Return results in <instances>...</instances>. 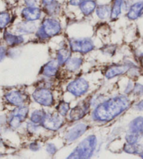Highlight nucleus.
Returning a JSON list of instances; mask_svg holds the SVG:
<instances>
[{
    "label": "nucleus",
    "mask_w": 143,
    "mask_h": 159,
    "mask_svg": "<svg viewBox=\"0 0 143 159\" xmlns=\"http://www.w3.org/2000/svg\"><path fill=\"white\" fill-rule=\"evenodd\" d=\"M131 101L125 95H118L99 105L93 112V119L98 122H109L130 107Z\"/></svg>",
    "instance_id": "1"
},
{
    "label": "nucleus",
    "mask_w": 143,
    "mask_h": 159,
    "mask_svg": "<svg viewBox=\"0 0 143 159\" xmlns=\"http://www.w3.org/2000/svg\"><path fill=\"white\" fill-rule=\"evenodd\" d=\"M62 27L60 23L53 17L44 19L35 32V35L39 40L45 41L60 34Z\"/></svg>",
    "instance_id": "2"
},
{
    "label": "nucleus",
    "mask_w": 143,
    "mask_h": 159,
    "mask_svg": "<svg viewBox=\"0 0 143 159\" xmlns=\"http://www.w3.org/2000/svg\"><path fill=\"white\" fill-rule=\"evenodd\" d=\"M97 146V139L94 135H90L82 140L67 158H89L94 153Z\"/></svg>",
    "instance_id": "3"
},
{
    "label": "nucleus",
    "mask_w": 143,
    "mask_h": 159,
    "mask_svg": "<svg viewBox=\"0 0 143 159\" xmlns=\"http://www.w3.org/2000/svg\"><path fill=\"white\" fill-rule=\"evenodd\" d=\"M69 46L72 52L86 54L95 48L94 43L90 38H71L69 39Z\"/></svg>",
    "instance_id": "4"
},
{
    "label": "nucleus",
    "mask_w": 143,
    "mask_h": 159,
    "mask_svg": "<svg viewBox=\"0 0 143 159\" xmlns=\"http://www.w3.org/2000/svg\"><path fill=\"white\" fill-rule=\"evenodd\" d=\"M32 98L36 102L44 107H51L54 105L53 93L47 88H38L32 93Z\"/></svg>",
    "instance_id": "5"
},
{
    "label": "nucleus",
    "mask_w": 143,
    "mask_h": 159,
    "mask_svg": "<svg viewBox=\"0 0 143 159\" xmlns=\"http://www.w3.org/2000/svg\"><path fill=\"white\" fill-rule=\"evenodd\" d=\"M89 89L88 81L83 78H79L71 81L67 86V90L76 97H80L86 93Z\"/></svg>",
    "instance_id": "6"
},
{
    "label": "nucleus",
    "mask_w": 143,
    "mask_h": 159,
    "mask_svg": "<svg viewBox=\"0 0 143 159\" xmlns=\"http://www.w3.org/2000/svg\"><path fill=\"white\" fill-rule=\"evenodd\" d=\"M62 117L59 114H46L44 119L40 125L47 130L56 131L59 130L64 123Z\"/></svg>",
    "instance_id": "7"
},
{
    "label": "nucleus",
    "mask_w": 143,
    "mask_h": 159,
    "mask_svg": "<svg viewBox=\"0 0 143 159\" xmlns=\"http://www.w3.org/2000/svg\"><path fill=\"white\" fill-rule=\"evenodd\" d=\"M4 99L7 102L12 106H22L27 102V95L21 90H13L4 95Z\"/></svg>",
    "instance_id": "8"
},
{
    "label": "nucleus",
    "mask_w": 143,
    "mask_h": 159,
    "mask_svg": "<svg viewBox=\"0 0 143 159\" xmlns=\"http://www.w3.org/2000/svg\"><path fill=\"white\" fill-rule=\"evenodd\" d=\"M39 26L37 25L35 21H21L16 23L13 28L14 33L21 34V35H26L30 34L32 33H35Z\"/></svg>",
    "instance_id": "9"
},
{
    "label": "nucleus",
    "mask_w": 143,
    "mask_h": 159,
    "mask_svg": "<svg viewBox=\"0 0 143 159\" xmlns=\"http://www.w3.org/2000/svg\"><path fill=\"white\" fill-rule=\"evenodd\" d=\"M42 11L37 7H25L21 12V17L24 20L37 21L42 17Z\"/></svg>",
    "instance_id": "10"
},
{
    "label": "nucleus",
    "mask_w": 143,
    "mask_h": 159,
    "mask_svg": "<svg viewBox=\"0 0 143 159\" xmlns=\"http://www.w3.org/2000/svg\"><path fill=\"white\" fill-rule=\"evenodd\" d=\"M88 128H89V126L86 123H78L68 130V132L65 135V139L68 142L75 141L76 139L80 138L86 132Z\"/></svg>",
    "instance_id": "11"
},
{
    "label": "nucleus",
    "mask_w": 143,
    "mask_h": 159,
    "mask_svg": "<svg viewBox=\"0 0 143 159\" xmlns=\"http://www.w3.org/2000/svg\"><path fill=\"white\" fill-rule=\"evenodd\" d=\"M3 40L8 46L12 48L21 45L25 42L23 35L9 32L7 30H5L3 33Z\"/></svg>",
    "instance_id": "12"
},
{
    "label": "nucleus",
    "mask_w": 143,
    "mask_h": 159,
    "mask_svg": "<svg viewBox=\"0 0 143 159\" xmlns=\"http://www.w3.org/2000/svg\"><path fill=\"white\" fill-rule=\"evenodd\" d=\"M131 70L129 65H118L109 66L104 71V75L107 79H112L116 76L124 75Z\"/></svg>",
    "instance_id": "13"
},
{
    "label": "nucleus",
    "mask_w": 143,
    "mask_h": 159,
    "mask_svg": "<svg viewBox=\"0 0 143 159\" xmlns=\"http://www.w3.org/2000/svg\"><path fill=\"white\" fill-rule=\"evenodd\" d=\"M59 66L57 60H51L42 67L41 70V74L47 78L54 77L58 72Z\"/></svg>",
    "instance_id": "14"
},
{
    "label": "nucleus",
    "mask_w": 143,
    "mask_h": 159,
    "mask_svg": "<svg viewBox=\"0 0 143 159\" xmlns=\"http://www.w3.org/2000/svg\"><path fill=\"white\" fill-rule=\"evenodd\" d=\"M143 16V1L137 2L129 7L126 17L129 20H135Z\"/></svg>",
    "instance_id": "15"
},
{
    "label": "nucleus",
    "mask_w": 143,
    "mask_h": 159,
    "mask_svg": "<svg viewBox=\"0 0 143 159\" xmlns=\"http://www.w3.org/2000/svg\"><path fill=\"white\" fill-rule=\"evenodd\" d=\"M89 104H86L84 102L76 105L70 111V119L75 121V120H80L82 118H84L85 115L87 114L88 110H89Z\"/></svg>",
    "instance_id": "16"
},
{
    "label": "nucleus",
    "mask_w": 143,
    "mask_h": 159,
    "mask_svg": "<svg viewBox=\"0 0 143 159\" xmlns=\"http://www.w3.org/2000/svg\"><path fill=\"white\" fill-rule=\"evenodd\" d=\"M79 7L82 14L85 16H89L95 11L97 3L95 0H83Z\"/></svg>",
    "instance_id": "17"
},
{
    "label": "nucleus",
    "mask_w": 143,
    "mask_h": 159,
    "mask_svg": "<svg viewBox=\"0 0 143 159\" xmlns=\"http://www.w3.org/2000/svg\"><path fill=\"white\" fill-rule=\"evenodd\" d=\"M72 51L70 46H64L57 51V60L60 66L65 65V62L71 57Z\"/></svg>",
    "instance_id": "18"
},
{
    "label": "nucleus",
    "mask_w": 143,
    "mask_h": 159,
    "mask_svg": "<svg viewBox=\"0 0 143 159\" xmlns=\"http://www.w3.org/2000/svg\"><path fill=\"white\" fill-rule=\"evenodd\" d=\"M43 10L49 17H55L60 13L61 4L56 0H55L51 3L43 6Z\"/></svg>",
    "instance_id": "19"
},
{
    "label": "nucleus",
    "mask_w": 143,
    "mask_h": 159,
    "mask_svg": "<svg viewBox=\"0 0 143 159\" xmlns=\"http://www.w3.org/2000/svg\"><path fill=\"white\" fill-rule=\"evenodd\" d=\"M83 63V59L78 57H70L67 61L65 62V67L66 70L70 72H75L79 69Z\"/></svg>",
    "instance_id": "20"
},
{
    "label": "nucleus",
    "mask_w": 143,
    "mask_h": 159,
    "mask_svg": "<svg viewBox=\"0 0 143 159\" xmlns=\"http://www.w3.org/2000/svg\"><path fill=\"white\" fill-rule=\"evenodd\" d=\"M95 13L98 17L101 20H106L110 17L111 7L107 4L98 5L95 9Z\"/></svg>",
    "instance_id": "21"
},
{
    "label": "nucleus",
    "mask_w": 143,
    "mask_h": 159,
    "mask_svg": "<svg viewBox=\"0 0 143 159\" xmlns=\"http://www.w3.org/2000/svg\"><path fill=\"white\" fill-rule=\"evenodd\" d=\"M123 0H113L111 6L110 19L112 20H116L122 13Z\"/></svg>",
    "instance_id": "22"
},
{
    "label": "nucleus",
    "mask_w": 143,
    "mask_h": 159,
    "mask_svg": "<svg viewBox=\"0 0 143 159\" xmlns=\"http://www.w3.org/2000/svg\"><path fill=\"white\" fill-rule=\"evenodd\" d=\"M131 132L142 133H143V117L140 116L132 120L129 125Z\"/></svg>",
    "instance_id": "23"
},
{
    "label": "nucleus",
    "mask_w": 143,
    "mask_h": 159,
    "mask_svg": "<svg viewBox=\"0 0 143 159\" xmlns=\"http://www.w3.org/2000/svg\"><path fill=\"white\" fill-rule=\"evenodd\" d=\"M123 151L128 153H131V154H140L143 152V146L142 144L137 143H127L123 147Z\"/></svg>",
    "instance_id": "24"
},
{
    "label": "nucleus",
    "mask_w": 143,
    "mask_h": 159,
    "mask_svg": "<svg viewBox=\"0 0 143 159\" xmlns=\"http://www.w3.org/2000/svg\"><path fill=\"white\" fill-rule=\"evenodd\" d=\"M12 14L7 11H0V30H5L12 22Z\"/></svg>",
    "instance_id": "25"
},
{
    "label": "nucleus",
    "mask_w": 143,
    "mask_h": 159,
    "mask_svg": "<svg viewBox=\"0 0 143 159\" xmlns=\"http://www.w3.org/2000/svg\"><path fill=\"white\" fill-rule=\"evenodd\" d=\"M46 114V113L44 110H35L30 115V121L36 124H41L44 119Z\"/></svg>",
    "instance_id": "26"
},
{
    "label": "nucleus",
    "mask_w": 143,
    "mask_h": 159,
    "mask_svg": "<svg viewBox=\"0 0 143 159\" xmlns=\"http://www.w3.org/2000/svg\"><path fill=\"white\" fill-rule=\"evenodd\" d=\"M56 110L60 116H65L70 110V105L65 101L62 100L56 107Z\"/></svg>",
    "instance_id": "27"
},
{
    "label": "nucleus",
    "mask_w": 143,
    "mask_h": 159,
    "mask_svg": "<svg viewBox=\"0 0 143 159\" xmlns=\"http://www.w3.org/2000/svg\"><path fill=\"white\" fill-rule=\"evenodd\" d=\"M140 133L131 132L127 134L126 136V140L128 144H135L138 142L140 139Z\"/></svg>",
    "instance_id": "28"
},
{
    "label": "nucleus",
    "mask_w": 143,
    "mask_h": 159,
    "mask_svg": "<svg viewBox=\"0 0 143 159\" xmlns=\"http://www.w3.org/2000/svg\"><path fill=\"white\" fill-rule=\"evenodd\" d=\"M132 91H133L135 95H143V85L136 84L133 87V89Z\"/></svg>",
    "instance_id": "29"
},
{
    "label": "nucleus",
    "mask_w": 143,
    "mask_h": 159,
    "mask_svg": "<svg viewBox=\"0 0 143 159\" xmlns=\"http://www.w3.org/2000/svg\"><path fill=\"white\" fill-rule=\"evenodd\" d=\"M7 51L8 49L4 46H0V62H2V60L7 56Z\"/></svg>",
    "instance_id": "30"
},
{
    "label": "nucleus",
    "mask_w": 143,
    "mask_h": 159,
    "mask_svg": "<svg viewBox=\"0 0 143 159\" xmlns=\"http://www.w3.org/2000/svg\"><path fill=\"white\" fill-rule=\"evenodd\" d=\"M46 152H47L49 154L51 155H53L54 153H56L57 149L56 146L53 144H48L47 146H46Z\"/></svg>",
    "instance_id": "31"
},
{
    "label": "nucleus",
    "mask_w": 143,
    "mask_h": 159,
    "mask_svg": "<svg viewBox=\"0 0 143 159\" xmlns=\"http://www.w3.org/2000/svg\"><path fill=\"white\" fill-rule=\"evenodd\" d=\"M40 0H24L27 7H37Z\"/></svg>",
    "instance_id": "32"
},
{
    "label": "nucleus",
    "mask_w": 143,
    "mask_h": 159,
    "mask_svg": "<svg viewBox=\"0 0 143 159\" xmlns=\"http://www.w3.org/2000/svg\"><path fill=\"white\" fill-rule=\"evenodd\" d=\"M83 0H69V4L73 7H79Z\"/></svg>",
    "instance_id": "33"
},
{
    "label": "nucleus",
    "mask_w": 143,
    "mask_h": 159,
    "mask_svg": "<svg viewBox=\"0 0 143 159\" xmlns=\"http://www.w3.org/2000/svg\"><path fill=\"white\" fill-rule=\"evenodd\" d=\"M30 149L32 151H38L40 149V145L38 143H32L30 145Z\"/></svg>",
    "instance_id": "34"
},
{
    "label": "nucleus",
    "mask_w": 143,
    "mask_h": 159,
    "mask_svg": "<svg viewBox=\"0 0 143 159\" xmlns=\"http://www.w3.org/2000/svg\"><path fill=\"white\" fill-rule=\"evenodd\" d=\"M135 108L137 110H140V111H143V100L140 101V102L136 104V107H135Z\"/></svg>",
    "instance_id": "35"
},
{
    "label": "nucleus",
    "mask_w": 143,
    "mask_h": 159,
    "mask_svg": "<svg viewBox=\"0 0 143 159\" xmlns=\"http://www.w3.org/2000/svg\"><path fill=\"white\" fill-rule=\"evenodd\" d=\"M6 122H8V118L4 117V116H0V125H4Z\"/></svg>",
    "instance_id": "36"
},
{
    "label": "nucleus",
    "mask_w": 143,
    "mask_h": 159,
    "mask_svg": "<svg viewBox=\"0 0 143 159\" xmlns=\"http://www.w3.org/2000/svg\"><path fill=\"white\" fill-rule=\"evenodd\" d=\"M53 1H55V0H40L41 3H42L43 6L50 4V3H51V2H53Z\"/></svg>",
    "instance_id": "37"
},
{
    "label": "nucleus",
    "mask_w": 143,
    "mask_h": 159,
    "mask_svg": "<svg viewBox=\"0 0 143 159\" xmlns=\"http://www.w3.org/2000/svg\"><path fill=\"white\" fill-rule=\"evenodd\" d=\"M140 62H141V65L143 66V53L141 55V56H140Z\"/></svg>",
    "instance_id": "38"
},
{
    "label": "nucleus",
    "mask_w": 143,
    "mask_h": 159,
    "mask_svg": "<svg viewBox=\"0 0 143 159\" xmlns=\"http://www.w3.org/2000/svg\"><path fill=\"white\" fill-rule=\"evenodd\" d=\"M2 145H3V141H2V138L0 137V147H2Z\"/></svg>",
    "instance_id": "39"
},
{
    "label": "nucleus",
    "mask_w": 143,
    "mask_h": 159,
    "mask_svg": "<svg viewBox=\"0 0 143 159\" xmlns=\"http://www.w3.org/2000/svg\"><path fill=\"white\" fill-rule=\"evenodd\" d=\"M2 156H3V153H2L0 152V157H2Z\"/></svg>",
    "instance_id": "40"
}]
</instances>
